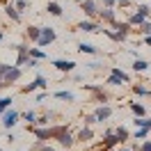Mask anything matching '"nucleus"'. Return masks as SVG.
Masks as SVG:
<instances>
[{"instance_id": "f3484780", "label": "nucleus", "mask_w": 151, "mask_h": 151, "mask_svg": "<svg viewBox=\"0 0 151 151\" xmlns=\"http://www.w3.org/2000/svg\"><path fill=\"white\" fill-rule=\"evenodd\" d=\"M5 14H7V16L14 21V23H19V21H21V12L16 9L14 5H5Z\"/></svg>"}, {"instance_id": "58836bf2", "label": "nucleus", "mask_w": 151, "mask_h": 151, "mask_svg": "<svg viewBox=\"0 0 151 151\" xmlns=\"http://www.w3.org/2000/svg\"><path fill=\"white\" fill-rule=\"evenodd\" d=\"M73 80H76V83H83V80H85V76H83V73H76Z\"/></svg>"}, {"instance_id": "dca6fc26", "label": "nucleus", "mask_w": 151, "mask_h": 151, "mask_svg": "<svg viewBox=\"0 0 151 151\" xmlns=\"http://www.w3.org/2000/svg\"><path fill=\"white\" fill-rule=\"evenodd\" d=\"M55 99H60V101H69V103H73L76 101V96H73V92H69V89H60V92H55Z\"/></svg>"}, {"instance_id": "f8f14e48", "label": "nucleus", "mask_w": 151, "mask_h": 151, "mask_svg": "<svg viewBox=\"0 0 151 151\" xmlns=\"http://www.w3.org/2000/svg\"><path fill=\"white\" fill-rule=\"evenodd\" d=\"M149 19V16H147V14H144V12H133L131 16H128V23H131V25H142V23H144V21Z\"/></svg>"}, {"instance_id": "bb28decb", "label": "nucleus", "mask_w": 151, "mask_h": 151, "mask_svg": "<svg viewBox=\"0 0 151 151\" xmlns=\"http://www.w3.org/2000/svg\"><path fill=\"white\" fill-rule=\"evenodd\" d=\"M23 119L30 122V126H32V124H37V114L32 112V110H28V112H23Z\"/></svg>"}, {"instance_id": "cd10ccee", "label": "nucleus", "mask_w": 151, "mask_h": 151, "mask_svg": "<svg viewBox=\"0 0 151 151\" xmlns=\"http://www.w3.org/2000/svg\"><path fill=\"white\" fill-rule=\"evenodd\" d=\"M140 35H144V37L151 35V21H144V23L140 25Z\"/></svg>"}, {"instance_id": "e433bc0d", "label": "nucleus", "mask_w": 151, "mask_h": 151, "mask_svg": "<svg viewBox=\"0 0 151 151\" xmlns=\"http://www.w3.org/2000/svg\"><path fill=\"white\" fill-rule=\"evenodd\" d=\"M131 5V0H117V7H128Z\"/></svg>"}, {"instance_id": "c9c22d12", "label": "nucleus", "mask_w": 151, "mask_h": 151, "mask_svg": "<svg viewBox=\"0 0 151 151\" xmlns=\"http://www.w3.org/2000/svg\"><path fill=\"white\" fill-rule=\"evenodd\" d=\"M46 96H48V92H39V94H37V103H41V101H46Z\"/></svg>"}, {"instance_id": "0eeeda50", "label": "nucleus", "mask_w": 151, "mask_h": 151, "mask_svg": "<svg viewBox=\"0 0 151 151\" xmlns=\"http://www.w3.org/2000/svg\"><path fill=\"white\" fill-rule=\"evenodd\" d=\"M119 135H117V133H114V128H108V131H105V140H103V147L105 149H110V147H117V144H119Z\"/></svg>"}, {"instance_id": "7ed1b4c3", "label": "nucleus", "mask_w": 151, "mask_h": 151, "mask_svg": "<svg viewBox=\"0 0 151 151\" xmlns=\"http://www.w3.org/2000/svg\"><path fill=\"white\" fill-rule=\"evenodd\" d=\"M28 131L32 133V135H35V137H37L39 142H44V140H50V137H53V128H44V126L39 128V126H35V124H32V126H30Z\"/></svg>"}, {"instance_id": "aec40b11", "label": "nucleus", "mask_w": 151, "mask_h": 151, "mask_svg": "<svg viewBox=\"0 0 151 151\" xmlns=\"http://www.w3.org/2000/svg\"><path fill=\"white\" fill-rule=\"evenodd\" d=\"M46 12H48V14H50V16H62V7H60L57 2H48Z\"/></svg>"}, {"instance_id": "a19ab883", "label": "nucleus", "mask_w": 151, "mask_h": 151, "mask_svg": "<svg viewBox=\"0 0 151 151\" xmlns=\"http://www.w3.org/2000/svg\"><path fill=\"white\" fill-rule=\"evenodd\" d=\"M119 151H133V149H128V147H122V149H119Z\"/></svg>"}, {"instance_id": "79ce46f5", "label": "nucleus", "mask_w": 151, "mask_h": 151, "mask_svg": "<svg viewBox=\"0 0 151 151\" xmlns=\"http://www.w3.org/2000/svg\"><path fill=\"white\" fill-rule=\"evenodd\" d=\"M0 39H2V30H0Z\"/></svg>"}, {"instance_id": "9b49d317", "label": "nucleus", "mask_w": 151, "mask_h": 151, "mask_svg": "<svg viewBox=\"0 0 151 151\" xmlns=\"http://www.w3.org/2000/svg\"><path fill=\"white\" fill-rule=\"evenodd\" d=\"M78 30H83V32H101V25L99 23H92V21H80L78 23Z\"/></svg>"}, {"instance_id": "39448f33", "label": "nucleus", "mask_w": 151, "mask_h": 151, "mask_svg": "<svg viewBox=\"0 0 151 151\" xmlns=\"http://www.w3.org/2000/svg\"><path fill=\"white\" fill-rule=\"evenodd\" d=\"M80 7H83V12H85L87 16H96V14L101 12V7H99V2H96V0H83V2H80Z\"/></svg>"}, {"instance_id": "393cba45", "label": "nucleus", "mask_w": 151, "mask_h": 151, "mask_svg": "<svg viewBox=\"0 0 151 151\" xmlns=\"http://www.w3.org/2000/svg\"><path fill=\"white\" fill-rule=\"evenodd\" d=\"M35 89H39L37 80H32V83H28V85H25L23 89H21V92H23V94H30V92H35Z\"/></svg>"}, {"instance_id": "5701e85b", "label": "nucleus", "mask_w": 151, "mask_h": 151, "mask_svg": "<svg viewBox=\"0 0 151 151\" xmlns=\"http://www.w3.org/2000/svg\"><path fill=\"white\" fill-rule=\"evenodd\" d=\"M114 133H117V135H119V140H128V135H131V133H128V128H124V126H117V128H114Z\"/></svg>"}, {"instance_id": "c85d7f7f", "label": "nucleus", "mask_w": 151, "mask_h": 151, "mask_svg": "<svg viewBox=\"0 0 151 151\" xmlns=\"http://www.w3.org/2000/svg\"><path fill=\"white\" fill-rule=\"evenodd\" d=\"M30 57H37V60H44L46 53L44 50H39V48H30Z\"/></svg>"}, {"instance_id": "37998d69", "label": "nucleus", "mask_w": 151, "mask_h": 151, "mask_svg": "<svg viewBox=\"0 0 151 151\" xmlns=\"http://www.w3.org/2000/svg\"><path fill=\"white\" fill-rule=\"evenodd\" d=\"M0 151H2V149H0Z\"/></svg>"}, {"instance_id": "9d476101", "label": "nucleus", "mask_w": 151, "mask_h": 151, "mask_svg": "<svg viewBox=\"0 0 151 151\" xmlns=\"http://www.w3.org/2000/svg\"><path fill=\"white\" fill-rule=\"evenodd\" d=\"M92 137H94V131H92L89 126H83V128L78 131V135H76V140H78V142H83V144H85V142H89Z\"/></svg>"}, {"instance_id": "ea45409f", "label": "nucleus", "mask_w": 151, "mask_h": 151, "mask_svg": "<svg viewBox=\"0 0 151 151\" xmlns=\"http://www.w3.org/2000/svg\"><path fill=\"white\" fill-rule=\"evenodd\" d=\"M144 44H147V46H151V35H147V37H144Z\"/></svg>"}, {"instance_id": "1a4fd4ad", "label": "nucleus", "mask_w": 151, "mask_h": 151, "mask_svg": "<svg viewBox=\"0 0 151 151\" xmlns=\"http://www.w3.org/2000/svg\"><path fill=\"white\" fill-rule=\"evenodd\" d=\"M55 140L60 142V144H62L64 149H69V147H73V142H76V140H73V135H71L69 131H62V133H60V135L55 137Z\"/></svg>"}, {"instance_id": "72a5a7b5", "label": "nucleus", "mask_w": 151, "mask_h": 151, "mask_svg": "<svg viewBox=\"0 0 151 151\" xmlns=\"http://www.w3.org/2000/svg\"><path fill=\"white\" fill-rule=\"evenodd\" d=\"M140 151H151V140H142V144H140Z\"/></svg>"}, {"instance_id": "4468645a", "label": "nucleus", "mask_w": 151, "mask_h": 151, "mask_svg": "<svg viewBox=\"0 0 151 151\" xmlns=\"http://www.w3.org/2000/svg\"><path fill=\"white\" fill-rule=\"evenodd\" d=\"M96 119L99 122H105V119H110V114H112V108H108V105H103V108H96Z\"/></svg>"}, {"instance_id": "b1692460", "label": "nucleus", "mask_w": 151, "mask_h": 151, "mask_svg": "<svg viewBox=\"0 0 151 151\" xmlns=\"http://www.w3.org/2000/svg\"><path fill=\"white\" fill-rule=\"evenodd\" d=\"M131 110H133V114H135V117H144V105L131 103Z\"/></svg>"}, {"instance_id": "6ab92c4d", "label": "nucleus", "mask_w": 151, "mask_h": 151, "mask_svg": "<svg viewBox=\"0 0 151 151\" xmlns=\"http://www.w3.org/2000/svg\"><path fill=\"white\" fill-rule=\"evenodd\" d=\"M147 69H149V62H144V60H140V57H137V60L133 62V71H137V73L147 71Z\"/></svg>"}, {"instance_id": "ddd939ff", "label": "nucleus", "mask_w": 151, "mask_h": 151, "mask_svg": "<svg viewBox=\"0 0 151 151\" xmlns=\"http://www.w3.org/2000/svg\"><path fill=\"white\" fill-rule=\"evenodd\" d=\"M99 16H101L105 23H114V19H117V16H114V9H112V7H103V9L99 12Z\"/></svg>"}, {"instance_id": "c756f323", "label": "nucleus", "mask_w": 151, "mask_h": 151, "mask_svg": "<svg viewBox=\"0 0 151 151\" xmlns=\"http://www.w3.org/2000/svg\"><path fill=\"white\" fill-rule=\"evenodd\" d=\"M133 92H135V94H140V96H147V94H151V92H149V89H147L144 85H135V87H133Z\"/></svg>"}, {"instance_id": "f257e3e1", "label": "nucleus", "mask_w": 151, "mask_h": 151, "mask_svg": "<svg viewBox=\"0 0 151 151\" xmlns=\"http://www.w3.org/2000/svg\"><path fill=\"white\" fill-rule=\"evenodd\" d=\"M21 66L16 64H0V89L2 87H12L21 78Z\"/></svg>"}, {"instance_id": "2f4dec72", "label": "nucleus", "mask_w": 151, "mask_h": 151, "mask_svg": "<svg viewBox=\"0 0 151 151\" xmlns=\"http://www.w3.org/2000/svg\"><path fill=\"white\" fill-rule=\"evenodd\" d=\"M35 151H55V149H53L50 144H41V142H37V144H35Z\"/></svg>"}, {"instance_id": "2eb2a0df", "label": "nucleus", "mask_w": 151, "mask_h": 151, "mask_svg": "<svg viewBox=\"0 0 151 151\" xmlns=\"http://www.w3.org/2000/svg\"><path fill=\"white\" fill-rule=\"evenodd\" d=\"M78 53H83V55H99V50H96V46H92V44H78Z\"/></svg>"}, {"instance_id": "20e7f679", "label": "nucleus", "mask_w": 151, "mask_h": 151, "mask_svg": "<svg viewBox=\"0 0 151 151\" xmlns=\"http://www.w3.org/2000/svg\"><path fill=\"white\" fill-rule=\"evenodd\" d=\"M19 117L21 114L16 112V110H9V108H7V110L2 112V126H5V128H14L16 122H19Z\"/></svg>"}, {"instance_id": "4c0bfd02", "label": "nucleus", "mask_w": 151, "mask_h": 151, "mask_svg": "<svg viewBox=\"0 0 151 151\" xmlns=\"http://www.w3.org/2000/svg\"><path fill=\"white\" fill-rule=\"evenodd\" d=\"M117 5V0H103V7H114Z\"/></svg>"}, {"instance_id": "a211bd4d", "label": "nucleus", "mask_w": 151, "mask_h": 151, "mask_svg": "<svg viewBox=\"0 0 151 151\" xmlns=\"http://www.w3.org/2000/svg\"><path fill=\"white\" fill-rule=\"evenodd\" d=\"M25 35H28L30 41H39V37H41V28H37V25H30V28L25 30Z\"/></svg>"}, {"instance_id": "473e14b6", "label": "nucleus", "mask_w": 151, "mask_h": 151, "mask_svg": "<svg viewBox=\"0 0 151 151\" xmlns=\"http://www.w3.org/2000/svg\"><path fill=\"white\" fill-rule=\"evenodd\" d=\"M14 7H16L19 12H23L25 7H28V0H14Z\"/></svg>"}, {"instance_id": "f704fd0d", "label": "nucleus", "mask_w": 151, "mask_h": 151, "mask_svg": "<svg viewBox=\"0 0 151 151\" xmlns=\"http://www.w3.org/2000/svg\"><path fill=\"white\" fill-rule=\"evenodd\" d=\"M87 69H92V71H96V69H101L103 66V62H89V64H85Z\"/></svg>"}, {"instance_id": "6e6552de", "label": "nucleus", "mask_w": 151, "mask_h": 151, "mask_svg": "<svg viewBox=\"0 0 151 151\" xmlns=\"http://www.w3.org/2000/svg\"><path fill=\"white\" fill-rule=\"evenodd\" d=\"M53 66H55L57 71H73L76 69V62H71V60H53Z\"/></svg>"}, {"instance_id": "412c9836", "label": "nucleus", "mask_w": 151, "mask_h": 151, "mask_svg": "<svg viewBox=\"0 0 151 151\" xmlns=\"http://www.w3.org/2000/svg\"><path fill=\"white\" fill-rule=\"evenodd\" d=\"M149 133H151V128H137V131H135V135H133V137H135V140H147V137H149Z\"/></svg>"}, {"instance_id": "7c9ffc66", "label": "nucleus", "mask_w": 151, "mask_h": 151, "mask_svg": "<svg viewBox=\"0 0 151 151\" xmlns=\"http://www.w3.org/2000/svg\"><path fill=\"white\" fill-rule=\"evenodd\" d=\"M83 122H85V126H94L99 119H96V114H85V119H83Z\"/></svg>"}, {"instance_id": "f03ea898", "label": "nucleus", "mask_w": 151, "mask_h": 151, "mask_svg": "<svg viewBox=\"0 0 151 151\" xmlns=\"http://www.w3.org/2000/svg\"><path fill=\"white\" fill-rule=\"evenodd\" d=\"M57 39V32H55V28H41V37H39V46L44 48V46H48V44H53Z\"/></svg>"}, {"instance_id": "423d86ee", "label": "nucleus", "mask_w": 151, "mask_h": 151, "mask_svg": "<svg viewBox=\"0 0 151 151\" xmlns=\"http://www.w3.org/2000/svg\"><path fill=\"white\" fill-rule=\"evenodd\" d=\"M16 50H19V57H16L14 64H16V66H25V64H28V60H30V48L21 44V46H16Z\"/></svg>"}, {"instance_id": "4be33fe9", "label": "nucleus", "mask_w": 151, "mask_h": 151, "mask_svg": "<svg viewBox=\"0 0 151 151\" xmlns=\"http://www.w3.org/2000/svg\"><path fill=\"white\" fill-rule=\"evenodd\" d=\"M12 103H14V99H12V96H5V99H0V114L5 112V110H7Z\"/></svg>"}, {"instance_id": "a878e982", "label": "nucleus", "mask_w": 151, "mask_h": 151, "mask_svg": "<svg viewBox=\"0 0 151 151\" xmlns=\"http://www.w3.org/2000/svg\"><path fill=\"white\" fill-rule=\"evenodd\" d=\"M35 80H37L39 89H46V87H48V78H46V76H41V73H39L37 78H35Z\"/></svg>"}]
</instances>
